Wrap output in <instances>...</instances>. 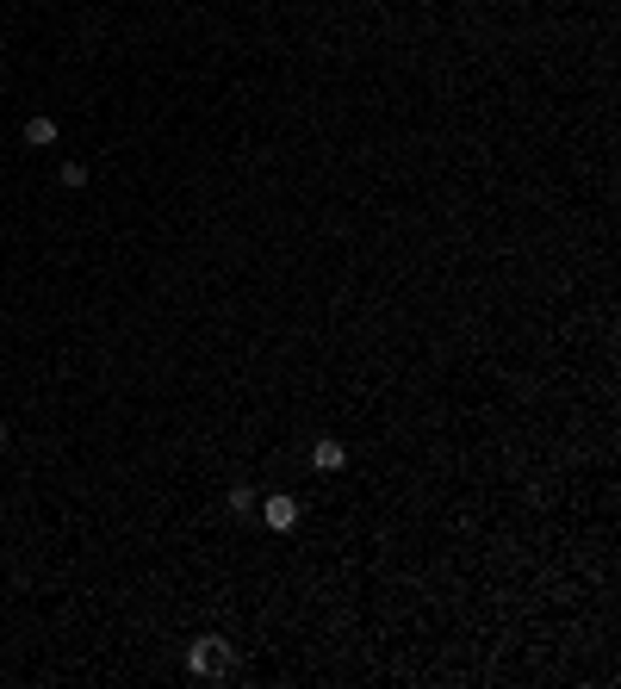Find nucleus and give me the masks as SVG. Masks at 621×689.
<instances>
[{
	"instance_id": "nucleus-1",
	"label": "nucleus",
	"mask_w": 621,
	"mask_h": 689,
	"mask_svg": "<svg viewBox=\"0 0 621 689\" xmlns=\"http://www.w3.org/2000/svg\"><path fill=\"white\" fill-rule=\"evenodd\" d=\"M231 659H237V652H231L224 634H199V640L187 646V671H193V677H224Z\"/></svg>"
},
{
	"instance_id": "nucleus-7",
	"label": "nucleus",
	"mask_w": 621,
	"mask_h": 689,
	"mask_svg": "<svg viewBox=\"0 0 621 689\" xmlns=\"http://www.w3.org/2000/svg\"><path fill=\"white\" fill-rule=\"evenodd\" d=\"M0 441H6V428H0Z\"/></svg>"
},
{
	"instance_id": "nucleus-2",
	"label": "nucleus",
	"mask_w": 621,
	"mask_h": 689,
	"mask_svg": "<svg viewBox=\"0 0 621 689\" xmlns=\"http://www.w3.org/2000/svg\"><path fill=\"white\" fill-rule=\"evenodd\" d=\"M298 516H305V510H298V497H261V522H267L273 535H292V528H298Z\"/></svg>"
},
{
	"instance_id": "nucleus-4",
	"label": "nucleus",
	"mask_w": 621,
	"mask_h": 689,
	"mask_svg": "<svg viewBox=\"0 0 621 689\" xmlns=\"http://www.w3.org/2000/svg\"><path fill=\"white\" fill-rule=\"evenodd\" d=\"M25 143H31V149H50V143H56V119H44V112L25 119Z\"/></svg>"
},
{
	"instance_id": "nucleus-3",
	"label": "nucleus",
	"mask_w": 621,
	"mask_h": 689,
	"mask_svg": "<svg viewBox=\"0 0 621 689\" xmlns=\"http://www.w3.org/2000/svg\"><path fill=\"white\" fill-rule=\"evenodd\" d=\"M342 466H348L342 441H311V472H342Z\"/></svg>"
},
{
	"instance_id": "nucleus-5",
	"label": "nucleus",
	"mask_w": 621,
	"mask_h": 689,
	"mask_svg": "<svg viewBox=\"0 0 621 689\" xmlns=\"http://www.w3.org/2000/svg\"><path fill=\"white\" fill-rule=\"evenodd\" d=\"M248 510H255V491L237 485V491H231V516H248Z\"/></svg>"
},
{
	"instance_id": "nucleus-6",
	"label": "nucleus",
	"mask_w": 621,
	"mask_h": 689,
	"mask_svg": "<svg viewBox=\"0 0 621 689\" xmlns=\"http://www.w3.org/2000/svg\"><path fill=\"white\" fill-rule=\"evenodd\" d=\"M63 187H88V162H63Z\"/></svg>"
}]
</instances>
